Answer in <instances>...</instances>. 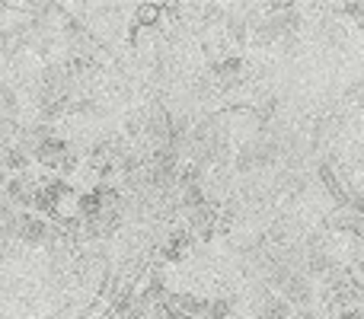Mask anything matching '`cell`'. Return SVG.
I'll list each match as a JSON object with an SVG mask.
<instances>
[{"instance_id": "obj_2", "label": "cell", "mask_w": 364, "mask_h": 319, "mask_svg": "<svg viewBox=\"0 0 364 319\" xmlns=\"http://www.w3.org/2000/svg\"><path fill=\"white\" fill-rule=\"evenodd\" d=\"M339 319H364V310L361 307H346L339 313Z\"/></svg>"}, {"instance_id": "obj_1", "label": "cell", "mask_w": 364, "mask_h": 319, "mask_svg": "<svg viewBox=\"0 0 364 319\" xmlns=\"http://www.w3.org/2000/svg\"><path fill=\"white\" fill-rule=\"evenodd\" d=\"M252 313H256V319H291L294 316V307H291L282 294L262 291L259 301H256V307H252Z\"/></svg>"}]
</instances>
